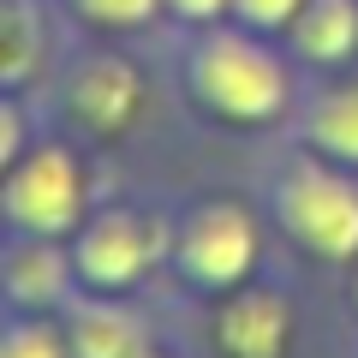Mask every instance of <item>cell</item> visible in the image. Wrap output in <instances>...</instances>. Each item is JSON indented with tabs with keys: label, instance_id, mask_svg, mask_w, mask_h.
<instances>
[{
	"label": "cell",
	"instance_id": "1",
	"mask_svg": "<svg viewBox=\"0 0 358 358\" xmlns=\"http://www.w3.org/2000/svg\"><path fill=\"white\" fill-rule=\"evenodd\" d=\"M197 84H203V96H215V108H227L239 120L275 114L287 96V78L275 72V60L245 48V42H209L203 66H197Z\"/></svg>",
	"mask_w": 358,
	"mask_h": 358
},
{
	"label": "cell",
	"instance_id": "13",
	"mask_svg": "<svg viewBox=\"0 0 358 358\" xmlns=\"http://www.w3.org/2000/svg\"><path fill=\"white\" fill-rule=\"evenodd\" d=\"M6 358H60V346H54L42 329H18L13 341H6Z\"/></svg>",
	"mask_w": 358,
	"mask_h": 358
},
{
	"label": "cell",
	"instance_id": "16",
	"mask_svg": "<svg viewBox=\"0 0 358 358\" xmlns=\"http://www.w3.org/2000/svg\"><path fill=\"white\" fill-rule=\"evenodd\" d=\"M173 6H179V13H192V18H203V13H215L221 0H173Z\"/></svg>",
	"mask_w": 358,
	"mask_h": 358
},
{
	"label": "cell",
	"instance_id": "2",
	"mask_svg": "<svg viewBox=\"0 0 358 358\" xmlns=\"http://www.w3.org/2000/svg\"><path fill=\"white\" fill-rule=\"evenodd\" d=\"M281 203H287V221L299 227V239H310L317 251H329V257L358 251V197H352V185L305 167V173L287 179Z\"/></svg>",
	"mask_w": 358,
	"mask_h": 358
},
{
	"label": "cell",
	"instance_id": "4",
	"mask_svg": "<svg viewBox=\"0 0 358 358\" xmlns=\"http://www.w3.org/2000/svg\"><path fill=\"white\" fill-rule=\"evenodd\" d=\"M251 257H257V239H251V221L239 209H209L185 233V263L203 281H239L251 268Z\"/></svg>",
	"mask_w": 358,
	"mask_h": 358
},
{
	"label": "cell",
	"instance_id": "15",
	"mask_svg": "<svg viewBox=\"0 0 358 358\" xmlns=\"http://www.w3.org/2000/svg\"><path fill=\"white\" fill-rule=\"evenodd\" d=\"M239 6H245V13L257 18V24H281V18L293 13L299 0H239Z\"/></svg>",
	"mask_w": 358,
	"mask_h": 358
},
{
	"label": "cell",
	"instance_id": "3",
	"mask_svg": "<svg viewBox=\"0 0 358 358\" xmlns=\"http://www.w3.org/2000/svg\"><path fill=\"white\" fill-rule=\"evenodd\" d=\"M13 215L24 221V227H36V233H60L66 221L78 215V173H72V162H66L60 150H48V155H36V162L18 167Z\"/></svg>",
	"mask_w": 358,
	"mask_h": 358
},
{
	"label": "cell",
	"instance_id": "8",
	"mask_svg": "<svg viewBox=\"0 0 358 358\" xmlns=\"http://www.w3.org/2000/svg\"><path fill=\"white\" fill-rule=\"evenodd\" d=\"M352 36H358V13L346 0H317L305 13V24H299V48L317 54V60H341L352 48Z\"/></svg>",
	"mask_w": 358,
	"mask_h": 358
},
{
	"label": "cell",
	"instance_id": "6",
	"mask_svg": "<svg viewBox=\"0 0 358 358\" xmlns=\"http://www.w3.org/2000/svg\"><path fill=\"white\" fill-rule=\"evenodd\" d=\"M150 227H138V221L126 215H108L102 227L84 239V268L96 275V281H131L143 263H150Z\"/></svg>",
	"mask_w": 358,
	"mask_h": 358
},
{
	"label": "cell",
	"instance_id": "7",
	"mask_svg": "<svg viewBox=\"0 0 358 358\" xmlns=\"http://www.w3.org/2000/svg\"><path fill=\"white\" fill-rule=\"evenodd\" d=\"M72 96H78V114H84L90 126H126L131 108H138V78L120 60H102V66H90V72L78 78Z\"/></svg>",
	"mask_w": 358,
	"mask_h": 358
},
{
	"label": "cell",
	"instance_id": "10",
	"mask_svg": "<svg viewBox=\"0 0 358 358\" xmlns=\"http://www.w3.org/2000/svg\"><path fill=\"white\" fill-rule=\"evenodd\" d=\"M317 138L334 155H358V90H341L317 108Z\"/></svg>",
	"mask_w": 358,
	"mask_h": 358
},
{
	"label": "cell",
	"instance_id": "9",
	"mask_svg": "<svg viewBox=\"0 0 358 358\" xmlns=\"http://www.w3.org/2000/svg\"><path fill=\"white\" fill-rule=\"evenodd\" d=\"M78 358H138V322L120 310H84L78 317Z\"/></svg>",
	"mask_w": 358,
	"mask_h": 358
},
{
	"label": "cell",
	"instance_id": "14",
	"mask_svg": "<svg viewBox=\"0 0 358 358\" xmlns=\"http://www.w3.org/2000/svg\"><path fill=\"white\" fill-rule=\"evenodd\" d=\"M24 72V18H6V78H18Z\"/></svg>",
	"mask_w": 358,
	"mask_h": 358
},
{
	"label": "cell",
	"instance_id": "11",
	"mask_svg": "<svg viewBox=\"0 0 358 358\" xmlns=\"http://www.w3.org/2000/svg\"><path fill=\"white\" fill-rule=\"evenodd\" d=\"M13 293L18 299H48L60 293V257L54 251H24L13 263Z\"/></svg>",
	"mask_w": 358,
	"mask_h": 358
},
{
	"label": "cell",
	"instance_id": "12",
	"mask_svg": "<svg viewBox=\"0 0 358 358\" xmlns=\"http://www.w3.org/2000/svg\"><path fill=\"white\" fill-rule=\"evenodd\" d=\"M84 13L108 18V24H138V18L155 13V0H84Z\"/></svg>",
	"mask_w": 358,
	"mask_h": 358
},
{
	"label": "cell",
	"instance_id": "5",
	"mask_svg": "<svg viewBox=\"0 0 358 358\" xmlns=\"http://www.w3.org/2000/svg\"><path fill=\"white\" fill-rule=\"evenodd\" d=\"M221 346L233 358H281L287 346V305L268 293H245L221 317Z\"/></svg>",
	"mask_w": 358,
	"mask_h": 358
}]
</instances>
